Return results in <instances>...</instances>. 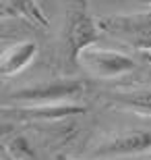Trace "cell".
Wrapping results in <instances>:
<instances>
[{"label": "cell", "instance_id": "1", "mask_svg": "<svg viewBox=\"0 0 151 160\" xmlns=\"http://www.w3.org/2000/svg\"><path fill=\"white\" fill-rule=\"evenodd\" d=\"M99 33H101V27L89 12L87 0L70 2L62 27V48L66 62L70 67H79L83 52L91 46H97Z\"/></svg>", "mask_w": 151, "mask_h": 160}, {"label": "cell", "instance_id": "2", "mask_svg": "<svg viewBox=\"0 0 151 160\" xmlns=\"http://www.w3.org/2000/svg\"><path fill=\"white\" fill-rule=\"evenodd\" d=\"M87 89V83L83 79H54V81H41L33 85H25L4 96L6 106H46V104H64L75 102L81 98Z\"/></svg>", "mask_w": 151, "mask_h": 160}, {"label": "cell", "instance_id": "3", "mask_svg": "<svg viewBox=\"0 0 151 160\" xmlns=\"http://www.w3.org/2000/svg\"><path fill=\"white\" fill-rule=\"evenodd\" d=\"M87 112L85 104L64 102V104H46V106H2V117L6 123H25V125H60L79 114Z\"/></svg>", "mask_w": 151, "mask_h": 160}, {"label": "cell", "instance_id": "4", "mask_svg": "<svg viewBox=\"0 0 151 160\" xmlns=\"http://www.w3.org/2000/svg\"><path fill=\"white\" fill-rule=\"evenodd\" d=\"M91 158H124V156L151 154V127L126 129L106 137L104 142L89 152Z\"/></svg>", "mask_w": 151, "mask_h": 160}, {"label": "cell", "instance_id": "5", "mask_svg": "<svg viewBox=\"0 0 151 160\" xmlns=\"http://www.w3.org/2000/svg\"><path fill=\"white\" fill-rule=\"evenodd\" d=\"M79 67L87 69L89 73H93L101 79H116L130 73L133 69H137V62H134L133 56H128L124 52L101 48V46H91L89 50L83 52Z\"/></svg>", "mask_w": 151, "mask_h": 160}, {"label": "cell", "instance_id": "6", "mask_svg": "<svg viewBox=\"0 0 151 160\" xmlns=\"http://www.w3.org/2000/svg\"><path fill=\"white\" fill-rule=\"evenodd\" d=\"M37 56V44L31 40L15 42V44H6L0 54V71L4 77L17 75L21 73L27 65H31Z\"/></svg>", "mask_w": 151, "mask_h": 160}, {"label": "cell", "instance_id": "7", "mask_svg": "<svg viewBox=\"0 0 151 160\" xmlns=\"http://www.w3.org/2000/svg\"><path fill=\"white\" fill-rule=\"evenodd\" d=\"M0 11H2V17L23 19L25 23L33 25L37 29H48L50 25L37 0H0Z\"/></svg>", "mask_w": 151, "mask_h": 160}, {"label": "cell", "instance_id": "8", "mask_svg": "<svg viewBox=\"0 0 151 160\" xmlns=\"http://www.w3.org/2000/svg\"><path fill=\"white\" fill-rule=\"evenodd\" d=\"M110 102L124 110H133L141 117H151V88L141 89H124V92H112Z\"/></svg>", "mask_w": 151, "mask_h": 160}, {"label": "cell", "instance_id": "9", "mask_svg": "<svg viewBox=\"0 0 151 160\" xmlns=\"http://www.w3.org/2000/svg\"><path fill=\"white\" fill-rule=\"evenodd\" d=\"M2 150L8 152L15 160H37L31 143L23 135H17V133H12V135L4 133V146H2Z\"/></svg>", "mask_w": 151, "mask_h": 160}, {"label": "cell", "instance_id": "10", "mask_svg": "<svg viewBox=\"0 0 151 160\" xmlns=\"http://www.w3.org/2000/svg\"><path fill=\"white\" fill-rule=\"evenodd\" d=\"M133 2H137V4H145V6L151 8V0H133Z\"/></svg>", "mask_w": 151, "mask_h": 160}, {"label": "cell", "instance_id": "11", "mask_svg": "<svg viewBox=\"0 0 151 160\" xmlns=\"http://www.w3.org/2000/svg\"><path fill=\"white\" fill-rule=\"evenodd\" d=\"M2 160H15V158H12L8 152H4V150H2Z\"/></svg>", "mask_w": 151, "mask_h": 160}, {"label": "cell", "instance_id": "12", "mask_svg": "<svg viewBox=\"0 0 151 160\" xmlns=\"http://www.w3.org/2000/svg\"><path fill=\"white\" fill-rule=\"evenodd\" d=\"M58 160H75V158H64V156H58Z\"/></svg>", "mask_w": 151, "mask_h": 160}]
</instances>
